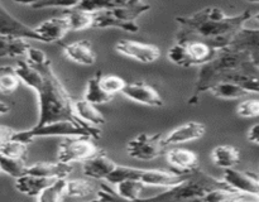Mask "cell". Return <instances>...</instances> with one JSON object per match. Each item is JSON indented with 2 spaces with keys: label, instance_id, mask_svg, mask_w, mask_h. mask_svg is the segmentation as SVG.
<instances>
[{
  "label": "cell",
  "instance_id": "7bdbcfd3",
  "mask_svg": "<svg viewBox=\"0 0 259 202\" xmlns=\"http://www.w3.org/2000/svg\"><path fill=\"white\" fill-rule=\"evenodd\" d=\"M9 111H10V106L8 105V104L3 103V101L0 100V116L5 115V114H8Z\"/></svg>",
  "mask_w": 259,
  "mask_h": 202
},
{
  "label": "cell",
  "instance_id": "30bf717a",
  "mask_svg": "<svg viewBox=\"0 0 259 202\" xmlns=\"http://www.w3.org/2000/svg\"><path fill=\"white\" fill-rule=\"evenodd\" d=\"M115 49L119 55L141 63H153L161 57V49L157 45L137 40H120L116 43Z\"/></svg>",
  "mask_w": 259,
  "mask_h": 202
},
{
  "label": "cell",
  "instance_id": "603a6c76",
  "mask_svg": "<svg viewBox=\"0 0 259 202\" xmlns=\"http://www.w3.org/2000/svg\"><path fill=\"white\" fill-rule=\"evenodd\" d=\"M211 158L215 166L219 168H234L240 161V152L237 146L224 144L212 149Z\"/></svg>",
  "mask_w": 259,
  "mask_h": 202
},
{
  "label": "cell",
  "instance_id": "4fadbf2b",
  "mask_svg": "<svg viewBox=\"0 0 259 202\" xmlns=\"http://www.w3.org/2000/svg\"><path fill=\"white\" fill-rule=\"evenodd\" d=\"M0 34L12 35V37L33 39L42 42V38L35 33L34 28L24 24L17 18L13 17L0 3Z\"/></svg>",
  "mask_w": 259,
  "mask_h": 202
},
{
  "label": "cell",
  "instance_id": "ba28073f",
  "mask_svg": "<svg viewBox=\"0 0 259 202\" xmlns=\"http://www.w3.org/2000/svg\"><path fill=\"white\" fill-rule=\"evenodd\" d=\"M103 149L95 143V139L89 135H68L63 136V140L58 145L57 161L63 163L83 162L96 156Z\"/></svg>",
  "mask_w": 259,
  "mask_h": 202
},
{
  "label": "cell",
  "instance_id": "6da1fadb",
  "mask_svg": "<svg viewBox=\"0 0 259 202\" xmlns=\"http://www.w3.org/2000/svg\"><path fill=\"white\" fill-rule=\"evenodd\" d=\"M252 12L245 10L238 15H227L217 7H207L189 17H177V42L189 39L205 40L218 50L228 47L233 35L242 29L252 18Z\"/></svg>",
  "mask_w": 259,
  "mask_h": 202
},
{
  "label": "cell",
  "instance_id": "f35d334b",
  "mask_svg": "<svg viewBox=\"0 0 259 202\" xmlns=\"http://www.w3.org/2000/svg\"><path fill=\"white\" fill-rule=\"evenodd\" d=\"M237 114L242 118H258L259 116V100L249 98L240 103L237 108Z\"/></svg>",
  "mask_w": 259,
  "mask_h": 202
},
{
  "label": "cell",
  "instance_id": "1f68e13d",
  "mask_svg": "<svg viewBox=\"0 0 259 202\" xmlns=\"http://www.w3.org/2000/svg\"><path fill=\"white\" fill-rule=\"evenodd\" d=\"M131 0H81L75 8L86 10V12H100V10H110L114 8L123 7Z\"/></svg>",
  "mask_w": 259,
  "mask_h": 202
},
{
  "label": "cell",
  "instance_id": "44dd1931",
  "mask_svg": "<svg viewBox=\"0 0 259 202\" xmlns=\"http://www.w3.org/2000/svg\"><path fill=\"white\" fill-rule=\"evenodd\" d=\"M72 108L73 113L77 116L80 120L85 121V123L90 124V125L99 126L104 125L106 123L105 116L103 115L98 106L95 104L90 103V101L85 100V98H80V100H72Z\"/></svg>",
  "mask_w": 259,
  "mask_h": 202
},
{
  "label": "cell",
  "instance_id": "484cf974",
  "mask_svg": "<svg viewBox=\"0 0 259 202\" xmlns=\"http://www.w3.org/2000/svg\"><path fill=\"white\" fill-rule=\"evenodd\" d=\"M209 91L215 97L223 98V100H238V98L249 95L245 88L232 81H222V82L215 83L209 88Z\"/></svg>",
  "mask_w": 259,
  "mask_h": 202
},
{
  "label": "cell",
  "instance_id": "74e56055",
  "mask_svg": "<svg viewBox=\"0 0 259 202\" xmlns=\"http://www.w3.org/2000/svg\"><path fill=\"white\" fill-rule=\"evenodd\" d=\"M126 83L128 82H126L124 78H121L120 76L116 75H101L100 77V86L103 87V90L105 91L106 93H109L110 96L116 95V93H121V91L124 90Z\"/></svg>",
  "mask_w": 259,
  "mask_h": 202
},
{
  "label": "cell",
  "instance_id": "d6a6232c",
  "mask_svg": "<svg viewBox=\"0 0 259 202\" xmlns=\"http://www.w3.org/2000/svg\"><path fill=\"white\" fill-rule=\"evenodd\" d=\"M17 4L27 5L33 9H46V8H73L81 2V0H14Z\"/></svg>",
  "mask_w": 259,
  "mask_h": 202
},
{
  "label": "cell",
  "instance_id": "4dcf8cb0",
  "mask_svg": "<svg viewBox=\"0 0 259 202\" xmlns=\"http://www.w3.org/2000/svg\"><path fill=\"white\" fill-rule=\"evenodd\" d=\"M144 184L138 179H125L116 183V193L119 198L128 199V201H137L139 199V194L144 188Z\"/></svg>",
  "mask_w": 259,
  "mask_h": 202
},
{
  "label": "cell",
  "instance_id": "83f0119b",
  "mask_svg": "<svg viewBox=\"0 0 259 202\" xmlns=\"http://www.w3.org/2000/svg\"><path fill=\"white\" fill-rule=\"evenodd\" d=\"M101 75H103V72H101V71H98L96 75L89 80L88 86H86L85 96H83L85 100L90 101V103L95 104V105H101V104L109 103V101L113 98V96L106 93L105 91L103 90V87L100 86Z\"/></svg>",
  "mask_w": 259,
  "mask_h": 202
},
{
  "label": "cell",
  "instance_id": "836d02e7",
  "mask_svg": "<svg viewBox=\"0 0 259 202\" xmlns=\"http://www.w3.org/2000/svg\"><path fill=\"white\" fill-rule=\"evenodd\" d=\"M142 168H136V167H128V166H119L116 164L115 168L110 172L108 177H106L105 181L110 182V183H119L121 181H125V179H138L141 178Z\"/></svg>",
  "mask_w": 259,
  "mask_h": 202
},
{
  "label": "cell",
  "instance_id": "d590c367",
  "mask_svg": "<svg viewBox=\"0 0 259 202\" xmlns=\"http://www.w3.org/2000/svg\"><path fill=\"white\" fill-rule=\"evenodd\" d=\"M0 154L5 157H9V158L22 159V161L27 162V154H28L27 144L23 143V141L12 139V140L5 143L4 145L0 148Z\"/></svg>",
  "mask_w": 259,
  "mask_h": 202
},
{
  "label": "cell",
  "instance_id": "8fae6325",
  "mask_svg": "<svg viewBox=\"0 0 259 202\" xmlns=\"http://www.w3.org/2000/svg\"><path fill=\"white\" fill-rule=\"evenodd\" d=\"M223 181L237 191L259 198V176L257 172L237 171L234 168H227L223 174Z\"/></svg>",
  "mask_w": 259,
  "mask_h": 202
},
{
  "label": "cell",
  "instance_id": "b9f144b4",
  "mask_svg": "<svg viewBox=\"0 0 259 202\" xmlns=\"http://www.w3.org/2000/svg\"><path fill=\"white\" fill-rule=\"evenodd\" d=\"M248 140L250 143L258 145L259 144V125L258 124H254L253 126H250L249 130H248Z\"/></svg>",
  "mask_w": 259,
  "mask_h": 202
},
{
  "label": "cell",
  "instance_id": "2e32d148",
  "mask_svg": "<svg viewBox=\"0 0 259 202\" xmlns=\"http://www.w3.org/2000/svg\"><path fill=\"white\" fill-rule=\"evenodd\" d=\"M189 173H177L175 171H159V169H143L139 181L144 186L174 187L184 181Z\"/></svg>",
  "mask_w": 259,
  "mask_h": 202
},
{
  "label": "cell",
  "instance_id": "277c9868",
  "mask_svg": "<svg viewBox=\"0 0 259 202\" xmlns=\"http://www.w3.org/2000/svg\"><path fill=\"white\" fill-rule=\"evenodd\" d=\"M223 179L212 177L200 168L190 172L179 184L169 187L162 193L149 197V201H197L218 188H227Z\"/></svg>",
  "mask_w": 259,
  "mask_h": 202
},
{
  "label": "cell",
  "instance_id": "ab89813d",
  "mask_svg": "<svg viewBox=\"0 0 259 202\" xmlns=\"http://www.w3.org/2000/svg\"><path fill=\"white\" fill-rule=\"evenodd\" d=\"M119 198L118 193L115 191L108 187L106 184L101 183L100 189L98 191V194H96V199L98 201H110V199H116Z\"/></svg>",
  "mask_w": 259,
  "mask_h": 202
},
{
  "label": "cell",
  "instance_id": "9a60e30c",
  "mask_svg": "<svg viewBox=\"0 0 259 202\" xmlns=\"http://www.w3.org/2000/svg\"><path fill=\"white\" fill-rule=\"evenodd\" d=\"M167 161L171 166V171L177 172V173H190L200 168L199 154L191 149H171L167 153Z\"/></svg>",
  "mask_w": 259,
  "mask_h": 202
},
{
  "label": "cell",
  "instance_id": "f546056e",
  "mask_svg": "<svg viewBox=\"0 0 259 202\" xmlns=\"http://www.w3.org/2000/svg\"><path fill=\"white\" fill-rule=\"evenodd\" d=\"M66 198V178H56L37 196L39 202H60Z\"/></svg>",
  "mask_w": 259,
  "mask_h": 202
},
{
  "label": "cell",
  "instance_id": "8992f818",
  "mask_svg": "<svg viewBox=\"0 0 259 202\" xmlns=\"http://www.w3.org/2000/svg\"><path fill=\"white\" fill-rule=\"evenodd\" d=\"M68 135H89L91 138H100L101 133L98 128L86 123H76L71 120H61L45 124L42 126H33L28 130L15 131L13 139L28 144L35 138L45 136H68Z\"/></svg>",
  "mask_w": 259,
  "mask_h": 202
},
{
  "label": "cell",
  "instance_id": "d6986e66",
  "mask_svg": "<svg viewBox=\"0 0 259 202\" xmlns=\"http://www.w3.org/2000/svg\"><path fill=\"white\" fill-rule=\"evenodd\" d=\"M115 167V162L109 158L104 152H100L96 156L82 162L83 174L95 179H106V177Z\"/></svg>",
  "mask_w": 259,
  "mask_h": 202
},
{
  "label": "cell",
  "instance_id": "9c48e42d",
  "mask_svg": "<svg viewBox=\"0 0 259 202\" xmlns=\"http://www.w3.org/2000/svg\"><path fill=\"white\" fill-rule=\"evenodd\" d=\"M163 134L143 133L138 134L126 144V153L132 158L139 161H153L164 153Z\"/></svg>",
  "mask_w": 259,
  "mask_h": 202
},
{
  "label": "cell",
  "instance_id": "e575fe53",
  "mask_svg": "<svg viewBox=\"0 0 259 202\" xmlns=\"http://www.w3.org/2000/svg\"><path fill=\"white\" fill-rule=\"evenodd\" d=\"M25 168H27L25 161L9 158V157L0 154V172H4L13 178H18V177L25 174Z\"/></svg>",
  "mask_w": 259,
  "mask_h": 202
},
{
  "label": "cell",
  "instance_id": "cb8c5ba5",
  "mask_svg": "<svg viewBox=\"0 0 259 202\" xmlns=\"http://www.w3.org/2000/svg\"><path fill=\"white\" fill-rule=\"evenodd\" d=\"M63 17L66 18L70 32H80V30L90 29L93 27L94 13L86 10L77 9V8H68L63 9Z\"/></svg>",
  "mask_w": 259,
  "mask_h": 202
},
{
  "label": "cell",
  "instance_id": "f1b7e54d",
  "mask_svg": "<svg viewBox=\"0 0 259 202\" xmlns=\"http://www.w3.org/2000/svg\"><path fill=\"white\" fill-rule=\"evenodd\" d=\"M20 78L12 66H0V92L12 95L19 88Z\"/></svg>",
  "mask_w": 259,
  "mask_h": 202
},
{
  "label": "cell",
  "instance_id": "7c38bea8",
  "mask_svg": "<svg viewBox=\"0 0 259 202\" xmlns=\"http://www.w3.org/2000/svg\"><path fill=\"white\" fill-rule=\"evenodd\" d=\"M121 93L134 103L151 106V108H162L164 104L161 93L153 86L144 82V81L126 83Z\"/></svg>",
  "mask_w": 259,
  "mask_h": 202
},
{
  "label": "cell",
  "instance_id": "7402d4cb",
  "mask_svg": "<svg viewBox=\"0 0 259 202\" xmlns=\"http://www.w3.org/2000/svg\"><path fill=\"white\" fill-rule=\"evenodd\" d=\"M15 182V188L23 194L37 198L38 194L43 191L47 186H50L56 178H46V177L34 176V174H23L18 177Z\"/></svg>",
  "mask_w": 259,
  "mask_h": 202
},
{
  "label": "cell",
  "instance_id": "8d00e7d4",
  "mask_svg": "<svg viewBox=\"0 0 259 202\" xmlns=\"http://www.w3.org/2000/svg\"><path fill=\"white\" fill-rule=\"evenodd\" d=\"M93 184L85 179L66 181V197H85L93 193Z\"/></svg>",
  "mask_w": 259,
  "mask_h": 202
},
{
  "label": "cell",
  "instance_id": "ffe728a7",
  "mask_svg": "<svg viewBox=\"0 0 259 202\" xmlns=\"http://www.w3.org/2000/svg\"><path fill=\"white\" fill-rule=\"evenodd\" d=\"M73 167L70 163L63 162H40L33 166H27L25 173L34 176L46 177V178H66L71 174Z\"/></svg>",
  "mask_w": 259,
  "mask_h": 202
},
{
  "label": "cell",
  "instance_id": "4316f807",
  "mask_svg": "<svg viewBox=\"0 0 259 202\" xmlns=\"http://www.w3.org/2000/svg\"><path fill=\"white\" fill-rule=\"evenodd\" d=\"M202 201L206 202H239V201H258V198L250 196V194L243 193L234 188H218L207 193Z\"/></svg>",
  "mask_w": 259,
  "mask_h": 202
},
{
  "label": "cell",
  "instance_id": "5b68a950",
  "mask_svg": "<svg viewBox=\"0 0 259 202\" xmlns=\"http://www.w3.org/2000/svg\"><path fill=\"white\" fill-rule=\"evenodd\" d=\"M149 9L151 5L144 0H131L123 7L94 13V22L91 28L93 29L118 28L129 33H137L139 32V25L136 23V19Z\"/></svg>",
  "mask_w": 259,
  "mask_h": 202
},
{
  "label": "cell",
  "instance_id": "3957f363",
  "mask_svg": "<svg viewBox=\"0 0 259 202\" xmlns=\"http://www.w3.org/2000/svg\"><path fill=\"white\" fill-rule=\"evenodd\" d=\"M239 70L258 73V55L230 47L218 50L211 60L200 66L194 91L189 98L190 105H196L201 93L209 91V88L217 82L220 76Z\"/></svg>",
  "mask_w": 259,
  "mask_h": 202
},
{
  "label": "cell",
  "instance_id": "5bb4252c",
  "mask_svg": "<svg viewBox=\"0 0 259 202\" xmlns=\"http://www.w3.org/2000/svg\"><path fill=\"white\" fill-rule=\"evenodd\" d=\"M206 133V126L205 124L199 121H189L177 128L172 129L167 135H163L164 146L179 145L182 143H189V141L201 139Z\"/></svg>",
  "mask_w": 259,
  "mask_h": 202
},
{
  "label": "cell",
  "instance_id": "ac0fdd59",
  "mask_svg": "<svg viewBox=\"0 0 259 202\" xmlns=\"http://www.w3.org/2000/svg\"><path fill=\"white\" fill-rule=\"evenodd\" d=\"M63 53L72 62L82 66H93L96 62V53L89 40L81 39L77 42L62 44Z\"/></svg>",
  "mask_w": 259,
  "mask_h": 202
},
{
  "label": "cell",
  "instance_id": "ee69618b",
  "mask_svg": "<svg viewBox=\"0 0 259 202\" xmlns=\"http://www.w3.org/2000/svg\"><path fill=\"white\" fill-rule=\"evenodd\" d=\"M247 2H249V3H258V0H247Z\"/></svg>",
  "mask_w": 259,
  "mask_h": 202
},
{
  "label": "cell",
  "instance_id": "e0dca14e",
  "mask_svg": "<svg viewBox=\"0 0 259 202\" xmlns=\"http://www.w3.org/2000/svg\"><path fill=\"white\" fill-rule=\"evenodd\" d=\"M34 30L42 38V42L46 43L61 42L66 37V34L70 32L67 20H66L63 15L62 17L51 18V19L45 20L40 24H38L34 28Z\"/></svg>",
  "mask_w": 259,
  "mask_h": 202
},
{
  "label": "cell",
  "instance_id": "7a4b0ae2",
  "mask_svg": "<svg viewBox=\"0 0 259 202\" xmlns=\"http://www.w3.org/2000/svg\"><path fill=\"white\" fill-rule=\"evenodd\" d=\"M25 57L27 62L37 68L40 73V83L34 90L38 95V104H39V116H38V123L34 126H42L45 124L61 120L85 123L73 113V98L55 73L52 63L47 58L46 53L37 48L29 47Z\"/></svg>",
  "mask_w": 259,
  "mask_h": 202
},
{
  "label": "cell",
  "instance_id": "52a82bcc",
  "mask_svg": "<svg viewBox=\"0 0 259 202\" xmlns=\"http://www.w3.org/2000/svg\"><path fill=\"white\" fill-rule=\"evenodd\" d=\"M218 49L205 40L189 39L184 42H176V44L169 48V61L180 67H194L201 66L211 60L217 55Z\"/></svg>",
  "mask_w": 259,
  "mask_h": 202
},
{
  "label": "cell",
  "instance_id": "60d3db41",
  "mask_svg": "<svg viewBox=\"0 0 259 202\" xmlns=\"http://www.w3.org/2000/svg\"><path fill=\"white\" fill-rule=\"evenodd\" d=\"M15 131L13 128L7 125H0V148L4 145L5 143H8L9 140H12L13 136H14Z\"/></svg>",
  "mask_w": 259,
  "mask_h": 202
},
{
  "label": "cell",
  "instance_id": "d4e9b609",
  "mask_svg": "<svg viewBox=\"0 0 259 202\" xmlns=\"http://www.w3.org/2000/svg\"><path fill=\"white\" fill-rule=\"evenodd\" d=\"M29 43L23 38L0 34V58H13L27 55Z\"/></svg>",
  "mask_w": 259,
  "mask_h": 202
}]
</instances>
